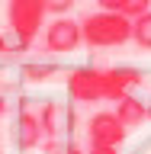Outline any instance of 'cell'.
I'll list each match as a JSON object with an SVG mask.
<instances>
[{
    "instance_id": "obj_1",
    "label": "cell",
    "mask_w": 151,
    "mask_h": 154,
    "mask_svg": "<svg viewBox=\"0 0 151 154\" xmlns=\"http://www.w3.org/2000/svg\"><path fill=\"white\" fill-rule=\"evenodd\" d=\"M80 29H84V45L90 48H116L132 42V19L122 13H113V10L87 13L80 19Z\"/></svg>"
},
{
    "instance_id": "obj_2",
    "label": "cell",
    "mask_w": 151,
    "mask_h": 154,
    "mask_svg": "<svg viewBox=\"0 0 151 154\" xmlns=\"http://www.w3.org/2000/svg\"><path fill=\"white\" fill-rule=\"evenodd\" d=\"M7 23H10V32L29 48L39 38L42 26H45V7H42V0H10Z\"/></svg>"
},
{
    "instance_id": "obj_3",
    "label": "cell",
    "mask_w": 151,
    "mask_h": 154,
    "mask_svg": "<svg viewBox=\"0 0 151 154\" xmlns=\"http://www.w3.org/2000/svg\"><path fill=\"white\" fill-rule=\"evenodd\" d=\"M84 45V29L80 23L71 16H58L45 26V35H42V48L52 51V55H68L74 48Z\"/></svg>"
},
{
    "instance_id": "obj_4",
    "label": "cell",
    "mask_w": 151,
    "mask_h": 154,
    "mask_svg": "<svg viewBox=\"0 0 151 154\" xmlns=\"http://www.w3.org/2000/svg\"><path fill=\"white\" fill-rule=\"evenodd\" d=\"M125 135H129V128L122 125V119L113 109H100L87 122V141L100 144V148H119L125 141Z\"/></svg>"
},
{
    "instance_id": "obj_5",
    "label": "cell",
    "mask_w": 151,
    "mask_h": 154,
    "mask_svg": "<svg viewBox=\"0 0 151 154\" xmlns=\"http://www.w3.org/2000/svg\"><path fill=\"white\" fill-rule=\"evenodd\" d=\"M68 96L74 103H100L103 100V71L100 67H74L68 74Z\"/></svg>"
},
{
    "instance_id": "obj_6",
    "label": "cell",
    "mask_w": 151,
    "mask_h": 154,
    "mask_svg": "<svg viewBox=\"0 0 151 154\" xmlns=\"http://www.w3.org/2000/svg\"><path fill=\"white\" fill-rule=\"evenodd\" d=\"M138 84H142V71H135V67H106L103 71V100L119 103Z\"/></svg>"
},
{
    "instance_id": "obj_7",
    "label": "cell",
    "mask_w": 151,
    "mask_h": 154,
    "mask_svg": "<svg viewBox=\"0 0 151 154\" xmlns=\"http://www.w3.org/2000/svg\"><path fill=\"white\" fill-rule=\"evenodd\" d=\"M45 138V128H42V119L36 112H19L16 116V144L23 151H32L39 148Z\"/></svg>"
},
{
    "instance_id": "obj_8",
    "label": "cell",
    "mask_w": 151,
    "mask_h": 154,
    "mask_svg": "<svg viewBox=\"0 0 151 154\" xmlns=\"http://www.w3.org/2000/svg\"><path fill=\"white\" fill-rule=\"evenodd\" d=\"M113 112L122 119V125H125V128H135V125H142L145 119H148V106H145L138 96H132V93H129V96H122V100L116 103V109H113Z\"/></svg>"
},
{
    "instance_id": "obj_9",
    "label": "cell",
    "mask_w": 151,
    "mask_h": 154,
    "mask_svg": "<svg viewBox=\"0 0 151 154\" xmlns=\"http://www.w3.org/2000/svg\"><path fill=\"white\" fill-rule=\"evenodd\" d=\"M132 42L145 51H151V10L132 19Z\"/></svg>"
},
{
    "instance_id": "obj_10",
    "label": "cell",
    "mask_w": 151,
    "mask_h": 154,
    "mask_svg": "<svg viewBox=\"0 0 151 154\" xmlns=\"http://www.w3.org/2000/svg\"><path fill=\"white\" fill-rule=\"evenodd\" d=\"M39 119H42L45 138H58V132H61V109H58L55 103H45L39 109Z\"/></svg>"
},
{
    "instance_id": "obj_11",
    "label": "cell",
    "mask_w": 151,
    "mask_h": 154,
    "mask_svg": "<svg viewBox=\"0 0 151 154\" xmlns=\"http://www.w3.org/2000/svg\"><path fill=\"white\" fill-rule=\"evenodd\" d=\"M52 74H55V64H26L23 67V77L26 80H45Z\"/></svg>"
},
{
    "instance_id": "obj_12",
    "label": "cell",
    "mask_w": 151,
    "mask_h": 154,
    "mask_svg": "<svg viewBox=\"0 0 151 154\" xmlns=\"http://www.w3.org/2000/svg\"><path fill=\"white\" fill-rule=\"evenodd\" d=\"M148 10H151V0H122V16H129V19L142 16Z\"/></svg>"
},
{
    "instance_id": "obj_13",
    "label": "cell",
    "mask_w": 151,
    "mask_h": 154,
    "mask_svg": "<svg viewBox=\"0 0 151 154\" xmlns=\"http://www.w3.org/2000/svg\"><path fill=\"white\" fill-rule=\"evenodd\" d=\"M42 7H45V13H55V16H64L68 10L74 7V0H42Z\"/></svg>"
},
{
    "instance_id": "obj_14",
    "label": "cell",
    "mask_w": 151,
    "mask_h": 154,
    "mask_svg": "<svg viewBox=\"0 0 151 154\" xmlns=\"http://www.w3.org/2000/svg\"><path fill=\"white\" fill-rule=\"evenodd\" d=\"M0 51H26V45H23L13 32H3V35H0Z\"/></svg>"
},
{
    "instance_id": "obj_15",
    "label": "cell",
    "mask_w": 151,
    "mask_h": 154,
    "mask_svg": "<svg viewBox=\"0 0 151 154\" xmlns=\"http://www.w3.org/2000/svg\"><path fill=\"white\" fill-rule=\"evenodd\" d=\"M45 148H48V154H87V151H80L77 144H61V141H55V138H52Z\"/></svg>"
},
{
    "instance_id": "obj_16",
    "label": "cell",
    "mask_w": 151,
    "mask_h": 154,
    "mask_svg": "<svg viewBox=\"0 0 151 154\" xmlns=\"http://www.w3.org/2000/svg\"><path fill=\"white\" fill-rule=\"evenodd\" d=\"M100 10H113V13H122V0H96Z\"/></svg>"
},
{
    "instance_id": "obj_17",
    "label": "cell",
    "mask_w": 151,
    "mask_h": 154,
    "mask_svg": "<svg viewBox=\"0 0 151 154\" xmlns=\"http://www.w3.org/2000/svg\"><path fill=\"white\" fill-rule=\"evenodd\" d=\"M87 154H122V151H119V148H100V144H90Z\"/></svg>"
},
{
    "instance_id": "obj_18",
    "label": "cell",
    "mask_w": 151,
    "mask_h": 154,
    "mask_svg": "<svg viewBox=\"0 0 151 154\" xmlns=\"http://www.w3.org/2000/svg\"><path fill=\"white\" fill-rule=\"evenodd\" d=\"M148 119H151V103H148Z\"/></svg>"
},
{
    "instance_id": "obj_19",
    "label": "cell",
    "mask_w": 151,
    "mask_h": 154,
    "mask_svg": "<svg viewBox=\"0 0 151 154\" xmlns=\"http://www.w3.org/2000/svg\"><path fill=\"white\" fill-rule=\"evenodd\" d=\"M0 106H3V103H0Z\"/></svg>"
},
{
    "instance_id": "obj_20",
    "label": "cell",
    "mask_w": 151,
    "mask_h": 154,
    "mask_svg": "<svg viewBox=\"0 0 151 154\" xmlns=\"http://www.w3.org/2000/svg\"><path fill=\"white\" fill-rule=\"evenodd\" d=\"M7 3H10V0H7Z\"/></svg>"
}]
</instances>
